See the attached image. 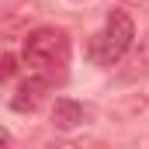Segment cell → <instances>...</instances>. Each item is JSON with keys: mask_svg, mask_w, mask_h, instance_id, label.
<instances>
[{"mask_svg": "<svg viewBox=\"0 0 149 149\" xmlns=\"http://www.w3.org/2000/svg\"><path fill=\"white\" fill-rule=\"evenodd\" d=\"M70 52H73V45H70V35L63 31V28H35V31H28L24 38V49H21V56H24V63L35 70V73H63L66 70V63H70Z\"/></svg>", "mask_w": 149, "mask_h": 149, "instance_id": "cell-1", "label": "cell"}, {"mask_svg": "<svg viewBox=\"0 0 149 149\" xmlns=\"http://www.w3.org/2000/svg\"><path fill=\"white\" fill-rule=\"evenodd\" d=\"M132 45H135V21H132L128 10L118 7V10L108 14L104 31L94 35V42H90V56H94V63H101V66H114V63H121V59L128 56Z\"/></svg>", "mask_w": 149, "mask_h": 149, "instance_id": "cell-2", "label": "cell"}, {"mask_svg": "<svg viewBox=\"0 0 149 149\" xmlns=\"http://www.w3.org/2000/svg\"><path fill=\"white\" fill-rule=\"evenodd\" d=\"M52 87V76L49 73H35V76H28L21 87H17V94L10 97V108L17 114H31L38 108V101L45 97V90Z\"/></svg>", "mask_w": 149, "mask_h": 149, "instance_id": "cell-3", "label": "cell"}, {"mask_svg": "<svg viewBox=\"0 0 149 149\" xmlns=\"http://www.w3.org/2000/svg\"><path fill=\"white\" fill-rule=\"evenodd\" d=\"M87 121V108L73 101V97H59L56 104H52V125L59 128V132H70V128H80Z\"/></svg>", "mask_w": 149, "mask_h": 149, "instance_id": "cell-4", "label": "cell"}, {"mask_svg": "<svg viewBox=\"0 0 149 149\" xmlns=\"http://www.w3.org/2000/svg\"><path fill=\"white\" fill-rule=\"evenodd\" d=\"M125 66H128V70H121V73H118L121 83H135V80L149 76V31L139 38V45H132V49H128V63H125Z\"/></svg>", "mask_w": 149, "mask_h": 149, "instance_id": "cell-5", "label": "cell"}, {"mask_svg": "<svg viewBox=\"0 0 149 149\" xmlns=\"http://www.w3.org/2000/svg\"><path fill=\"white\" fill-rule=\"evenodd\" d=\"M14 73H17V59H14L10 52H3V49H0V83H3V80H10Z\"/></svg>", "mask_w": 149, "mask_h": 149, "instance_id": "cell-6", "label": "cell"}, {"mask_svg": "<svg viewBox=\"0 0 149 149\" xmlns=\"http://www.w3.org/2000/svg\"><path fill=\"white\" fill-rule=\"evenodd\" d=\"M125 7H132V10H149V0H121Z\"/></svg>", "mask_w": 149, "mask_h": 149, "instance_id": "cell-7", "label": "cell"}, {"mask_svg": "<svg viewBox=\"0 0 149 149\" xmlns=\"http://www.w3.org/2000/svg\"><path fill=\"white\" fill-rule=\"evenodd\" d=\"M10 142H14V139H10V132H7V128H0V149L10 146Z\"/></svg>", "mask_w": 149, "mask_h": 149, "instance_id": "cell-8", "label": "cell"}, {"mask_svg": "<svg viewBox=\"0 0 149 149\" xmlns=\"http://www.w3.org/2000/svg\"><path fill=\"white\" fill-rule=\"evenodd\" d=\"M76 3H80V0H76Z\"/></svg>", "mask_w": 149, "mask_h": 149, "instance_id": "cell-9", "label": "cell"}]
</instances>
